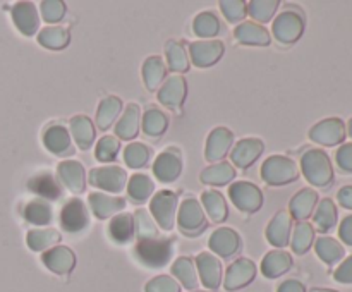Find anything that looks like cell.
<instances>
[{
	"label": "cell",
	"mask_w": 352,
	"mask_h": 292,
	"mask_svg": "<svg viewBox=\"0 0 352 292\" xmlns=\"http://www.w3.org/2000/svg\"><path fill=\"white\" fill-rule=\"evenodd\" d=\"M301 172L315 188H329L333 182V167L329 155L318 148L305 151L301 157Z\"/></svg>",
	"instance_id": "obj_1"
},
{
	"label": "cell",
	"mask_w": 352,
	"mask_h": 292,
	"mask_svg": "<svg viewBox=\"0 0 352 292\" xmlns=\"http://www.w3.org/2000/svg\"><path fill=\"white\" fill-rule=\"evenodd\" d=\"M174 254V240L168 237L138 239L134 246V258L148 268H162Z\"/></svg>",
	"instance_id": "obj_2"
},
{
	"label": "cell",
	"mask_w": 352,
	"mask_h": 292,
	"mask_svg": "<svg viewBox=\"0 0 352 292\" xmlns=\"http://www.w3.org/2000/svg\"><path fill=\"white\" fill-rule=\"evenodd\" d=\"M261 179L268 186H285L299 179V167L284 155H272L261 165Z\"/></svg>",
	"instance_id": "obj_3"
},
{
	"label": "cell",
	"mask_w": 352,
	"mask_h": 292,
	"mask_svg": "<svg viewBox=\"0 0 352 292\" xmlns=\"http://www.w3.org/2000/svg\"><path fill=\"white\" fill-rule=\"evenodd\" d=\"M302 31H305V16L296 7L282 10L275 17L274 26H272L274 38L282 45L296 43L302 36Z\"/></svg>",
	"instance_id": "obj_4"
},
{
	"label": "cell",
	"mask_w": 352,
	"mask_h": 292,
	"mask_svg": "<svg viewBox=\"0 0 352 292\" xmlns=\"http://www.w3.org/2000/svg\"><path fill=\"white\" fill-rule=\"evenodd\" d=\"M177 227L184 236L196 237L206 229V213L198 199L188 198L177 208Z\"/></svg>",
	"instance_id": "obj_5"
},
{
	"label": "cell",
	"mask_w": 352,
	"mask_h": 292,
	"mask_svg": "<svg viewBox=\"0 0 352 292\" xmlns=\"http://www.w3.org/2000/svg\"><path fill=\"white\" fill-rule=\"evenodd\" d=\"M177 208V194L172 191H167V189L165 191H158L150 201V215L153 216L155 223L164 230L174 229Z\"/></svg>",
	"instance_id": "obj_6"
},
{
	"label": "cell",
	"mask_w": 352,
	"mask_h": 292,
	"mask_svg": "<svg viewBox=\"0 0 352 292\" xmlns=\"http://www.w3.org/2000/svg\"><path fill=\"white\" fill-rule=\"evenodd\" d=\"M232 205L243 213H254L263 206V192L253 182L239 181L229 188Z\"/></svg>",
	"instance_id": "obj_7"
},
{
	"label": "cell",
	"mask_w": 352,
	"mask_h": 292,
	"mask_svg": "<svg viewBox=\"0 0 352 292\" xmlns=\"http://www.w3.org/2000/svg\"><path fill=\"white\" fill-rule=\"evenodd\" d=\"M88 181L93 188L107 192H120L127 184V174L117 165H103L89 170Z\"/></svg>",
	"instance_id": "obj_8"
},
{
	"label": "cell",
	"mask_w": 352,
	"mask_h": 292,
	"mask_svg": "<svg viewBox=\"0 0 352 292\" xmlns=\"http://www.w3.org/2000/svg\"><path fill=\"white\" fill-rule=\"evenodd\" d=\"M346 124L339 117H330L309 129V139L322 146H337L346 139Z\"/></svg>",
	"instance_id": "obj_9"
},
{
	"label": "cell",
	"mask_w": 352,
	"mask_h": 292,
	"mask_svg": "<svg viewBox=\"0 0 352 292\" xmlns=\"http://www.w3.org/2000/svg\"><path fill=\"white\" fill-rule=\"evenodd\" d=\"M186 95H188V85L181 74L168 76L157 91L158 102L170 110L181 109L184 105Z\"/></svg>",
	"instance_id": "obj_10"
},
{
	"label": "cell",
	"mask_w": 352,
	"mask_h": 292,
	"mask_svg": "<svg viewBox=\"0 0 352 292\" xmlns=\"http://www.w3.org/2000/svg\"><path fill=\"white\" fill-rule=\"evenodd\" d=\"M60 225L65 232H82L89 225V213L85 203L78 198H72L62 206Z\"/></svg>",
	"instance_id": "obj_11"
},
{
	"label": "cell",
	"mask_w": 352,
	"mask_h": 292,
	"mask_svg": "<svg viewBox=\"0 0 352 292\" xmlns=\"http://www.w3.org/2000/svg\"><path fill=\"white\" fill-rule=\"evenodd\" d=\"M182 172V157L181 151L175 148H168V150L162 151L153 161V174L164 184H170V182L177 181L179 175Z\"/></svg>",
	"instance_id": "obj_12"
},
{
	"label": "cell",
	"mask_w": 352,
	"mask_h": 292,
	"mask_svg": "<svg viewBox=\"0 0 352 292\" xmlns=\"http://www.w3.org/2000/svg\"><path fill=\"white\" fill-rule=\"evenodd\" d=\"M254 277H256V265L250 258H239L227 268L223 287L227 291H239V289L250 285Z\"/></svg>",
	"instance_id": "obj_13"
},
{
	"label": "cell",
	"mask_w": 352,
	"mask_h": 292,
	"mask_svg": "<svg viewBox=\"0 0 352 292\" xmlns=\"http://www.w3.org/2000/svg\"><path fill=\"white\" fill-rule=\"evenodd\" d=\"M223 43L220 40H199L189 45L191 62L196 67H210L222 58Z\"/></svg>",
	"instance_id": "obj_14"
},
{
	"label": "cell",
	"mask_w": 352,
	"mask_h": 292,
	"mask_svg": "<svg viewBox=\"0 0 352 292\" xmlns=\"http://www.w3.org/2000/svg\"><path fill=\"white\" fill-rule=\"evenodd\" d=\"M196 270H198L199 280L210 291H217L222 282V263L219 258L212 253H199L196 256Z\"/></svg>",
	"instance_id": "obj_15"
},
{
	"label": "cell",
	"mask_w": 352,
	"mask_h": 292,
	"mask_svg": "<svg viewBox=\"0 0 352 292\" xmlns=\"http://www.w3.org/2000/svg\"><path fill=\"white\" fill-rule=\"evenodd\" d=\"M234 143V133L227 127H215L212 133L208 134L205 148V158L212 164H219L223 160L227 153H229L230 146Z\"/></svg>",
	"instance_id": "obj_16"
},
{
	"label": "cell",
	"mask_w": 352,
	"mask_h": 292,
	"mask_svg": "<svg viewBox=\"0 0 352 292\" xmlns=\"http://www.w3.org/2000/svg\"><path fill=\"white\" fill-rule=\"evenodd\" d=\"M265 150V143L258 137H244L230 151L232 165L239 168H248L261 157Z\"/></svg>",
	"instance_id": "obj_17"
},
{
	"label": "cell",
	"mask_w": 352,
	"mask_h": 292,
	"mask_svg": "<svg viewBox=\"0 0 352 292\" xmlns=\"http://www.w3.org/2000/svg\"><path fill=\"white\" fill-rule=\"evenodd\" d=\"M88 201L93 215L100 220L112 218L113 215H117V213L126 208V199L120 198V196H110L102 191L91 192L88 196Z\"/></svg>",
	"instance_id": "obj_18"
},
{
	"label": "cell",
	"mask_w": 352,
	"mask_h": 292,
	"mask_svg": "<svg viewBox=\"0 0 352 292\" xmlns=\"http://www.w3.org/2000/svg\"><path fill=\"white\" fill-rule=\"evenodd\" d=\"M41 261L54 273L67 275L74 270L76 254L67 246H54L45 251L43 256H41Z\"/></svg>",
	"instance_id": "obj_19"
},
{
	"label": "cell",
	"mask_w": 352,
	"mask_h": 292,
	"mask_svg": "<svg viewBox=\"0 0 352 292\" xmlns=\"http://www.w3.org/2000/svg\"><path fill=\"white\" fill-rule=\"evenodd\" d=\"M10 14H12V21L21 34H24V36L36 34L38 26H40V16H38V9L33 2L14 3Z\"/></svg>",
	"instance_id": "obj_20"
},
{
	"label": "cell",
	"mask_w": 352,
	"mask_h": 292,
	"mask_svg": "<svg viewBox=\"0 0 352 292\" xmlns=\"http://www.w3.org/2000/svg\"><path fill=\"white\" fill-rule=\"evenodd\" d=\"M208 246L217 256L230 258L241 249V237L230 227H220L210 236Z\"/></svg>",
	"instance_id": "obj_21"
},
{
	"label": "cell",
	"mask_w": 352,
	"mask_h": 292,
	"mask_svg": "<svg viewBox=\"0 0 352 292\" xmlns=\"http://www.w3.org/2000/svg\"><path fill=\"white\" fill-rule=\"evenodd\" d=\"M292 220L294 218L291 216V213L285 212V210L277 212V215L270 220V223L267 225V230H265V236H267V240L272 246H287L292 234Z\"/></svg>",
	"instance_id": "obj_22"
},
{
	"label": "cell",
	"mask_w": 352,
	"mask_h": 292,
	"mask_svg": "<svg viewBox=\"0 0 352 292\" xmlns=\"http://www.w3.org/2000/svg\"><path fill=\"white\" fill-rule=\"evenodd\" d=\"M43 144L50 153L57 155V157H65V155L74 153L71 133L62 124H54V126L45 129Z\"/></svg>",
	"instance_id": "obj_23"
},
{
	"label": "cell",
	"mask_w": 352,
	"mask_h": 292,
	"mask_svg": "<svg viewBox=\"0 0 352 292\" xmlns=\"http://www.w3.org/2000/svg\"><path fill=\"white\" fill-rule=\"evenodd\" d=\"M234 36L241 45H251V47H267L270 45V31L263 24L253 23V21H243L234 30Z\"/></svg>",
	"instance_id": "obj_24"
},
{
	"label": "cell",
	"mask_w": 352,
	"mask_h": 292,
	"mask_svg": "<svg viewBox=\"0 0 352 292\" xmlns=\"http://www.w3.org/2000/svg\"><path fill=\"white\" fill-rule=\"evenodd\" d=\"M57 174L62 184L71 192H82L86 188V172L79 161L64 160L57 165Z\"/></svg>",
	"instance_id": "obj_25"
},
{
	"label": "cell",
	"mask_w": 352,
	"mask_h": 292,
	"mask_svg": "<svg viewBox=\"0 0 352 292\" xmlns=\"http://www.w3.org/2000/svg\"><path fill=\"white\" fill-rule=\"evenodd\" d=\"M141 127V110L138 103H127L120 119H117L116 134L119 139L131 141L138 136Z\"/></svg>",
	"instance_id": "obj_26"
},
{
	"label": "cell",
	"mask_w": 352,
	"mask_h": 292,
	"mask_svg": "<svg viewBox=\"0 0 352 292\" xmlns=\"http://www.w3.org/2000/svg\"><path fill=\"white\" fill-rule=\"evenodd\" d=\"M316 205H318V192L311 188H305L291 199V203H289V213L298 222H306L313 215Z\"/></svg>",
	"instance_id": "obj_27"
},
{
	"label": "cell",
	"mask_w": 352,
	"mask_h": 292,
	"mask_svg": "<svg viewBox=\"0 0 352 292\" xmlns=\"http://www.w3.org/2000/svg\"><path fill=\"white\" fill-rule=\"evenodd\" d=\"M107 234L116 244L131 243L136 236V225H134L133 213H117L110 218Z\"/></svg>",
	"instance_id": "obj_28"
},
{
	"label": "cell",
	"mask_w": 352,
	"mask_h": 292,
	"mask_svg": "<svg viewBox=\"0 0 352 292\" xmlns=\"http://www.w3.org/2000/svg\"><path fill=\"white\" fill-rule=\"evenodd\" d=\"M28 188H30L31 192L40 196V199H45V201H55V199H58L62 196L60 184H58L57 179L52 174H48V172L33 175V177L28 181Z\"/></svg>",
	"instance_id": "obj_29"
},
{
	"label": "cell",
	"mask_w": 352,
	"mask_h": 292,
	"mask_svg": "<svg viewBox=\"0 0 352 292\" xmlns=\"http://www.w3.org/2000/svg\"><path fill=\"white\" fill-rule=\"evenodd\" d=\"M141 74H143V82L148 91H158V88L167 79V65H165L164 58L158 55L148 57L141 69Z\"/></svg>",
	"instance_id": "obj_30"
},
{
	"label": "cell",
	"mask_w": 352,
	"mask_h": 292,
	"mask_svg": "<svg viewBox=\"0 0 352 292\" xmlns=\"http://www.w3.org/2000/svg\"><path fill=\"white\" fill-rule=\"evenodd\" d=\"M69 133L81 150H89L95 141L96 131L88 115H74L69 122Z\"/></svg>",
	"instance_id": "obj_31"
},
{
	"label": "cell",
	"mask_w": 352,
	"mask_h": 292,
	"mask_svg": "<svg viewBox=\"0 0 352 292\" xmlns=\"http://www.w3.org/2000/svg\"><path fill=\"white\" fill-rule=\"evenodd\" d=\"M292 268V256L287 251L275 249L265 254L261 261V273L267 278H277Z\"/></svg>",
	"instance_id": "obj_32"
},
{
	"label": "cell",
	"mask_w": 352,
	"mask_h": 292,
	"mask_svg": "<svg viewBox=\"0 0 352 292\" xmlns=\"http://www.w3.org/2000/svg\"><path fill=\"white\" fill-rule=\"evenodd\" d=\"M236 177V168L230 161H219L210 167L203 168L199 174V181L208 186H226Z\"/></svg>",
	"instance_id": "obj_33"
},
{
	"label": "cell",
	"mask_w": 352,
	"mask_h": 292,
	"mask_svg": "<svg viewBox=\"0 0 352 292\" xmlns=\"http://www.w3.org/2000/svg\"><path fill=\"white\" fill-rule=\"evenodd\" d=\"M201 206H205V213L213 220L215 223H222L227 220L229 215V208H227V201L219 191L215 189H208L203 191L201 194Z\"/></svg>",
	"instance_id": "obj_34"
},
{
	"label": "cell",
	"mask_w": 352,
	"mask_h": 292,
	"mask_svg": "<svg viewBox=\"0 0 352 292\" xmlns=\"http://www.w3.org/2000/svg\"><path fill=\"white\" fill-rule=\"evenodd\" d=\"M120 110H122V100L117 96H105L100 102L98 110H96V126L100 131H107L112 127V124L119 119Z\"/></svg>",
	"instance_id": "obj_35"
},
{
	"label": "cell",
	"mask_w": 352,
	"mask_h": 292,
	"mask_svg": "<svg viewBox=\"0 0 352 292\" xmlns=\"http://www.w3.org/2000/svg\"><path fill=\"white\" fill-rule=\"evenodd\" d=\"M23 216L33 225H48L54 220V208L45 199H33L23 208Z\"/></svg>",
	"instance_id": "obj_36"
},
{
	"label": "cell",
	"mask_w": 352,
	"mask_h": 292,
	"mask_svg": "<svg viewBox=\"0 0 352 292\" xmlns=\"http://www.w3.org/2000/svg\"><path fill=\"white\" fill-rule=\"evenodd\" d=\"M313 225L320 232H329L337 223V206L332 199L325 198L318 201L315 212H313Z\"/></svg>",
	"instance_id": "obj_37"
},
{
	"label": "cell",
	"mask_w": 352,
	"mask_h": 292,
	"mask_svg": "<svg viewBox=\"0 0 352 292\" xmlns=\"http://www.w3.org/2000/svg\"><path fill=\"white\" fill-rule=\"evenodd\" d=\"M71 41V33L64 26H47L38 33V43L48 50H62Z\"/></svg>",
	"instance_id": "obj_38"
},
{
	"label": "cell",
	"mask_w": 352,
	"mask_h": 292,
	"mask_svg": "<svg viewBox=\"0 0 352 292\" xmlns=\"http://www.w3.org/2000/svg\"><path fill=\"white\" fill-rule=\"evenodd\" d=\"M62 236L55 229H33L28 232L26 243L31 251H47L60 243Z\"/></svg>",
	"instance_id": "obj_39"
},
{
	"label": "cell",
	"mask_w": 352,
	"mask_h": 292,
	"mask_svg": "<svg viewBox=\"0 0 352 292\" xmlns=\"http://www.w3.org/2000/svg\"><path fill=\"white\" fill-rule=\"evenodd\" d=\"M165 55H167V67L174 74H184L189 71V57L184 45L179 41L170 40L165 45Z\"/></svg>",
	"instance_id": "obj_40"
},
{
	"label": "cell",
	"mask_w": 352,
	"mask_h": 292,
	"mask_svg": "<svg viewBox=\"0 0 352 292\" xmlns=\"http://www.w3.org/2000/svg\"><path fill=\"white\" fill-rule=\"evenodd\" d=\"M172 275L179 280V284L184 285L186 289H196L198 287V270L191 258L181 256L174 261L172 265Z\"/></svg>",
	"instance_id": "obj_41"
},
{
	"label": "cell",
	"mask_w": 352,
	"mask_h": 292,
	"mask_svg": "<svg viewBox=\"0 0 352 292\" xmlns=\"http://www.w3.org/2000/svg\"><path fill=\"white\" fill-rule=\"evenodd\" d=\"M313 240H315V227L308 222H298L292 230L289 244L296 254H305L313 246Z\"/></svg>",
	"instance_id": "obj_42"
},
{
	"label": "cell",
	"mask_w": 352,
	"mask_h": 292,
	"mask_svg": "<svg viewBox=\"0 0 352 292\" xmlns=\"http://www.w3.org/2000/svg\"><path fill=\"white\" fill-rule=\"evenodd\" d=\"M192 31L196 36H201L203 40H213V36L220 33V19L212 10L199 12L192 21Z\"/></svg>",
	"instance_id": "obj_43"
},
{
	"label": "cell",
	"mask_w": 352,
	"mask_h": 292,
	"mask_svg": "<svg viewBox=\"0 0 352 292\" xmlns=\"http://www.w3.org/2000/svg\"><path fill=\"white\" fill-rule=\"evenodd\" d=\"M168 126V117L162 112L157 106H151L144 112V115L141 117V127H143V133L146 136L158 137L167 131Z\"/></svg>",
	"instance_id": "obj_44"
},
{
	"label": "cell",
	"mask_w": 352,
	"mask_h": 292,
	"mask_svg": "<svg viewBox=\"0 0 352 292\" xmlns=\"http://www.w3.org/2000/svg\"><path fill=\"white\" fill-rule=\"evenodd\" d=\"M127 196L133 199L134 203H143L153 194L155 182L146 174H134L133 177L127 181Z\"/></svg>",
	"instance_id": "obj_45"
},
{
	"label": "cell",
	"mask_w": 352,
	"mask_h": 292,
	"mask_svg": "<svg viewBox=\"0 0 352 292\" xmlns=\"http://www.w3.org/2000/svg\"><path fill=\"white\" fill-rule=\"evenodd\" d=\"M315 249L320 260L325 261L327 265H333L344 258L342 244L333 237H320L315 243Z\"/></svg>",
	"instance_id": "obj_46"
},
{
	"label": "cell",
	"mask_w": 352,
	"mask_h": 292,
	"mask_svg": "<svg viewBox=\"0 0 352 292\" xmlns=\"http://www.w3.org/2000/svg\"><path fill=\"white\" fill-rule=\"evenodd\" d=\"M278 9V0H251L248 2V14L253 23H268Z\"/></svg>",
	"instance_id": "obj_47"
},
{
	"label": "cell",
	"mask_w": 352,
	"mask_h": 292,
	"mask_svg": "<svg viewBox=\"0 0 352 292\" xmlns=\"http://www.w3.org/2000/svg\"><path fill=\"white\" fill-rule=\"evenodd\" d=\"M122 157L129 168H141L150 160L151 150L144 143H129L124 148Z\"/></svg>",
	"instance_id": "obj_48"
},
{
	"label": "cell",
	"mask_w": 352,
	"mask_h": 292,
	"mask_svg": "<svg viewBox=\"0 0 352 292\" xmlns=\"http://www.w3.org/2000/svg\"><path fill=\"white\" fill-rule=\"evenodd\" d=\"M134 225H136L138 239H151L158 237V225L155 223L153 216L146 210H138L134 213Z\"/></svg>",
	"instance_id": "obj_49"
},
{
	"label": "cell",
	"mask_w": 352,
	"mask_h": 292,
	"mask_svg": "<svg viewBox=\"0 0 352 292\" xmlns=\"http://www.w3.org/2000/svg\"><path fill=\"white\" fill-rule=\"evenodd\" d=\"M120 151V139L117 136H103L102 139L96 143L95 157L98 161L109 164L117 158Z\"/></svg>",
	"instance_id": "obj_50"
},
{
	"label": "cell",
	"mask_w": 352,
	"mask_h": 292,
	"mask_svg": "<svg viewBox=\"0 0 352 292\" xmlns=\"http://www.w3.org/2000/svg\"><path fill=\"white\" fill-rule=\"evenodd\" d=\"M220 10L229 23H243L248 16V2L244 0H222Z\"/></svg>",
	"instance_id": "obj_51"
},
{
	"label": "cell",
	"mask_w": 352,
	"mask_h": 292,
	"mask_svg": "<svg viewBox=\"0 0 352 292\" xmlns=\"http://www.w3.org/2000/svg\"><path fill=\"white\" fill-rule=\"evenodd\" d=\"M65 12H67V5L62 0H43L40 3V14L45 19V23H58L64 19Z\"/></svg>",
	"instance_id": "obj_52"
},
{
	"label": "cell",
	"mask_w": 352,
	"mask_h": 292,
	"mask_svg": "<svg viewBox=\"0 0 352 292\" xmlns=\"http://www.w3.org/2000/svg\"><path fill=\"white\" fill-rule=\"evenodd\" d=\"M144 292H181V285L168 275H158L144 285Z\"/></svg>",
	"instance_id": "obj_53"
},
{
	"label": "cell",
	"mask_w": 352,
	"mask_h": 292,
	"mask_svg": "<svg viewBox=\"0 0 352 292\" xmlns=\"http://www.w3.org/2000/svg\"><path fill=\"white\" fill-rule=\"evenodd\" d=\"M336 161L339 165L340 170L351 174L352 172V143H346L337 150Z\"/></svg>",
	"instance_id": "obj_54"
},
{
	"label": "cell",
	"mask_w": 352,
	"mask_h": 292,
	"mask_svg": "<svg viewBox=\"0 0 352 292\" xmlns=\"http://www.w3.org/2000/svg\"><path fill=\"white\" fill-rule=\"evenodd\" d=\"M333 278L340 284H352V256L340 263V267L333 271Z\"/></svg>",
	"instance_id": "obj_55"
},
{
	"label": "cell",
	"mask_w": 352,
	"mask_h": 292,
	"mask_svg": "<svg viewBox=\"0 0 352 292\" xmlns=\"http://www.w3.org/2000/svg\"><path fill=\"white\" fill-rule=\"evenodd\" d=\"M339 237L342 239V243L347 244V246H352V215H347L346 218L340 222Z\"/></svg>",
	"instance_id": "obj_56"
},
{
	"label": "cell",
	"mask_w": 352,
	"mask_h": 292,
	"mask_svg": "<svg viewBox=\"0 0 352 292\" xmlns=\"http://www.w3.org/2000/svg\"><path fill=\"white\" fill-rule=\"evenodd\" d=\"M337 201H339L340 206H344V208L352 210V186H346V188H342L337 192Z\"/></svg>",
	"instance_id": "obj_57"
},
{
	"label": "cell",
	"mask_w": 352,
	"mask_h": 292,
	"mask_svg": "<svg viewBox=\"0 0 352 292\" xmlns=\"http://www.w3.org/2000/svg\"><path fill=\"white\" fill-rule=\"evenodd\" d=\"M277 292H306V289H305V285L301 284V282L291 278V280L282 282V284L278 285Z\"/></svg>",
	"instance_id": "obj_58"
},
{
	"label": "cell",
	"mask_w": 352,
	"mask_h": 292,
	"mask_svg": "<svg viewBox=\"0 0 352 292\" xmlns=\"http://www.w3.org/2000/svg\"><path fill=\"white\" fill-rule=\"evenodd\" d=\"M309 292H337V291H332V289H311Z\"/></svg>",
	"instance_id": "obj_59"
},
{
	"label": "cell",
	"mask_w": 352,
	"mask_h": 292,
	"mask_svg": "<svg viewBox=\"0 0 352 292\" xmlns=\"http://www.w3.org/2000/svg\"><path fill=\"white\" fill-rule=\"evenodd\" d=\"M347 134L352 137V119L349 120V126H347Z\"/></svg>",
	"instance_id": "obj_60"
},
{
	"label": "cell",
	"mask_w": 352,
	"mask_h": 292,
	"mask_svg": "<svg viewBox=\"0 0 352 292\" xmlns=\"http://www.w3.org/2000/svg\"><path fill=\"white\" fill-rule=\"evenodd\" d=\"M192 292H205V291H192Z\"/></svg>",
	"instance_id": "obj_61"
}]
</instances>
